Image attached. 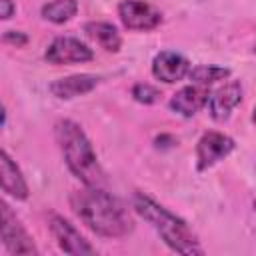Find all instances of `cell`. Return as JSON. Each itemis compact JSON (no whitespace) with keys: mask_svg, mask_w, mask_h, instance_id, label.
I'll list each match as a JSON object with an SVG mask.
<instances>
[{"mask_svg":"<svg viewBox=\"0 0 256 256\" xmlns=\"http://www.w3.org/2000/svg\"><path fill=\"white\" fill-rule=\"evenodd\" d=\"M118 16L128 30H152L162 22L160 12L142 0H122L118 4Z\"/></svg>","mask_w":256,"mask_h":256,"instance_id":"cell-6","label":"cell"},{"mask_svg":"<svg viewBox=\"0 0 256 256\" xmlns=\"http://www.w3.org/2000/svg\"><path fill=\"white\" fill-rule=\"evenodd\" d=\"M78 12V0H52L42 6V16L54 24H64Z\"/></svg>","mask_w":256,"mask_h":256,"instance_id":"cell-15","label":"cell"},{"mask_svg":"<svg viewBox=\"0 0 256 256\" xmlns=\"http://www.w3.org/2000/svg\"><path fill=\"white\" fill-rule=\"evenodd\" d=\"M44 58L50 64H78V62L82 64V62H90L94 58V52L78 38L58 36L48 46Z\"/></svg>","mask_w":256,"mask_h":256,"instance_id":"cell-5","label":"cell"},{"mask_svg":"<svg viewBox=\"0 0 256 256\" xmlns=\"http://www.w3.org/2000/svg\"><path fill=\"white\" fill-rule=\"evenodd\" d=\"M50 230L60 246L62 252L66 254H74V256H86V254H94V248L90 246V242L62 216H50Z\"/></svg>","mask_w":256,"mask_h":256,"instance_id":"cell-8","label":"cell"},{"mask_svg":"<svg viewBox=\"0 0 256 256\" xmlns=\"http://www.w3.org/2000/svg\"><path fill=\"white\" fill-rule=\"evenodd\" d=\"M242 100V86L236 80L226 82L224 86H220L218 90H214L208 96V112L216 122H222L230 116V112L240 104Z\"/></svg>","mask_w":256,"mask_h":256,"instance_id":"cell-10","label":"cell"},{"mask_svg":"<svg viewBox=\"0 0 256 256\" xmlns=\"http://www.w3.org/2000/svg\"><path fill=\"white\" fill-rule=\"evenodd\" d=\"M132 206L144 220H148L158 230V234L164 238V242L174 252L202 254V248H200L196 236L192 234V230L188 228V224L182 218L168 212L166 208H162L160 204H156L150 196H146L142 192H136L134 200H132Z\"/></svg>","mask_w":256,"mask_h":256,"instance_id":"cell-3","label":"cell"},{"mask_svg":"<svg viewBox=\"0 0 256 256\" xmlns=\"http://www.w3.org/2000/svg\"><path fill=\"white\" fill-rule=\"evenodd\" d=\"M84 32H86L88 38H92L104 50H108V52H118L120 50L122 38H120L118 30L112 24H108V22H86Z\"/></svg>","mask_w":256,"mask_h":256,"instance_id":"cell-14","label":"cell"},{"mask_svg":"<svg viewBox=\"0 0 256 256\" xmlns=\"http://www.w3.org/2000/svg\"><path fill=\"white\" fill-rule=\"evenodd\" d=\"M132 96H134V100L140 102V104H154V102L160 98V92H158V88H154L152 84L138 82V84H134V88H132Z\"/></svg>","mask_w":256,"mask_h":256,"instance_id":"cell-17","label":"cell"},{"mask_svg":"<svg viewBox=\"0 0 256 256\" xmlns=\"http://www.w3.org/2000/svg\"><path fill=\"white\" fill-rule=\"evenodd\" d=\"M14 12V4L12 0H0V18L2 20H8Z\"/></svg>","mask_w":256,"mask_h":256,"instance_id":"cell-19","label":"cell"},{"mask_svg":"<svg viewBox=\"0 0 256 256\" xmlns=\"http://www.w3.org/2000/svg\"><path fill=\"white\" fill-rule=\"evenodd\" d=\"M76 216L96 234L106 238H120L132 230V218L124 204L98 186H86L70 196Z\"/></svg>","mask_w":256,"mask_h":256,"instance_id":"cell-1","label":"cell"},{"mask_svg":"<svg viewBox=\"0 0 256 256\" xmlns=\"http://www.w3.org/2000/svg\"><path fill=\"white\" fill-rule=\"evenodd\" d=\"M0 212H2L0 234H2V242L8 248V252L10 254H36L38 250L32 238L28 236V232L24 230V226L20 224V220L16 218V214L10 210L6 202H0Z\"/></svg>","mask_w":256,"mask_h":256,"instance_id":"cell-4","label":"cell"},{"mask_svg":"<svg viewBox=\"0 0 256 256\" xmlns=\"http://www.w3.org/2000/svg\"><path fill=\"white\" fill-rule=\"evenodd\" d=\"M188 76H190L192 82H196V84H200V86H210V84H214V82H218V80L228 78V76H230V68L206 66V64H202V66L190 68Z\"/></svg>","mask_w":256,"mask_h":256,"instance_id":"cell-16","label":"cell"},{"mask_svg":"<svg viewBox=\"0 0 256 256\" xmlns=\"http://www.w3.org/2000/svg\"><path fill=\"white\" fill-rule=\"evenodd\" d=\"M188 72H190V62L178 52L162 50L152 60V74L166 84H174L182 80L184 76H188Z\"/></svg>","mask_w":256,"mask_h":256,"instance_id":"cell-9","label":"cell"},{"mask_svg":"<svg viewBox=\"0 0 256 256\" xmlns=\"http://www.w3.org/2000/svg\"><path fill=\"white\" fill-rule=\"evenodd\" d=\"M96 84H98V78L92 76V74H74V76L54 80L50 84V92L56 98L68 100V98H74V96H80V94H86V92L94 90Z\"/></svg>","mask_w":256,"mask_h":256,"instance_id":"cell-13","label":"cell"},{"mask_svg":"<svg viewBox=\"0 0 256 256\" xmlns=\"http://www.w3.org/2000/svg\"><path fill=\"white\" fill-rule=\"evenodd\" d=\"M210 92L206 90V86H184L182 90H178L172 100H170V108L182 116H194L206 102H208Z\"/></svg>","mask_w":256,"mask_h":256,"instance_id":"cell-12","label":"cell"},{"mask_svg":"<svg viewBox=\"0 0 256 256\" xmlns=\"http://www.w3.org/2000/svg\"><path fill=\"white\" fill-rule=\"evenodd\" d=\"M0 180H2V190L10 194L16 200H26L28 198V186L26 180L16 166V162L8 156L6 150L0 152Z\"/></svg>","mask_w":256,"mask_h":256,"instance_id":"cell-11","label":"cell"},{"mask_svg":"<svg viewBox=\"0 0 256 256\" xmlns=\"http://www.w3.org/2000/svg\"><path fill=\"white\" fill-rule=\"evenodd\" d=\"M2 40H4L6 44H14L16 48L28 44V36H26L24 32H16V30H6L4 36H2Z\"/></svg>","mask_w":256,"mask_h":256,"instance_id":"cell-18","label":"cell"},{"mask_svg":"<svg viewBox=\"0 0 256 256\" xmlns=\"http://www.w3.org/2000/svg\"><path fill=\"white\" fill-rule=\"evenodd\" d=\"M172 144H176V140L172 136H168V134H162V136L156 138V146L158 148H166V146H172Z\"/></svg>","mask_w":256,"mask_h":256,"instance_id":"cell-20","label":"cell"},{"mask_svg":"<svg viewBox=\"0 0 256 256\" xmlns=\"http://www.w3.org/2000/svg\"><path fill=\"white\" fill-rule=\"evenodd\" d=\"M252 122L256 124V106H254V112H252Z\"/></svg>","mask_w":256,"mask_h":256,"instance_id":"cell-21","label":"cell"},{"mask_svg":"<svg viewBox=\"0 0 256 256\" xmlns=\"http://www.w3.org/2000/svg\"><path fill=\"white\" fill-rule=\"evenodd\" d=\"M254 52H256V46H254Z\"/></svg>","mask_w":256,"mask_h":256,"instance_id":"cell-22","label":"cell"},{"mask_svg":"<svg viewBox=\"0 0 256 256\" xmlns=\"http://www.w3.org/2000/svg\"><path fill=\"white\" fill-rule=\"evenodd\" d=\"M54 136L60 144L64 160L70 172L80 178L86 186H100L104 178V170L100 168L96 154L92 150L90 140L86 138L84 130L74 120H60L54 126Z\"/></svg>","mask_w":256,"mask_h":256,"instance_id":"cell-2","label":"cell"},{"mask_svg":"<svg viewBox=\"0 0 256 256\" xmlns=\"http://www.w3.org/2000/svg\"><path fill=\"white\" fill-rule=\"evenodd\" d=\"M234 140L222 132H206L198 140L196 146V160H198V170H206L214 166L218 160L226 158L234 150Z\"/></svg>","mask_w":256,"mask_h":256,"instance_id":"cell-7","label":"cell"}]
</instances>
